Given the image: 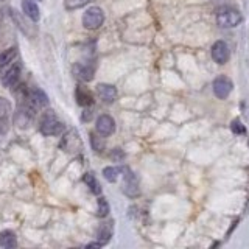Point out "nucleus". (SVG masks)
<instances>
[{
    "label": "nucleus",
    "mask_w": 249,
    "mask_h": 249,
    "mask_svg": "<svg viewBox=\"0 0 249 249\" xmlns=\"http://www.w3.org/2000/svg\"><path fill=\"white\" fill-rule=\"evenodd\" d=\"M41 132L44 136H58L61 132H64V124H62L53 112H45L42 120H41V126H39Z\"/></svg>",
    "instance_id": "nucleus-2"
},
{
    "label": "nucleus",
    "mask_w": 249,
    "mask_h": 249,
    "mask_svg": "<svg viewBox=\"0 0 249 249\" xmlns=\"http://www.w3.org/2000/svg\"><path fill=\"white\" fill-rule=\"evenodd\" d=\"M231 58V49L224 41H216L212 45V59L216 64H226Z\"/></svg>",
    "instance_id": "nucleus-7"
},
{
    "label": "nucleus",
    "mask_w": 249,
    "mask_h": 249,
    "mask_svg": "<svg viewBox=\"0 0 249 249\" xmlns=\"http://www.w3.org/2000/svg\"><path fill=\"white\" fill-rule=\"evenodd\" d=\"M84 182L89 185V189L92 193H95V195H100L101 193V187H100V182L97 181V178L93 176L92 173H86L84 175Z\"/></svg>",
    "instance_id": "nucleus-18"
},
{
    "label": "nucleus",
    "mask_w": 249,
    "mask_h": 249,
    "mask_svg": "<svg viewBox=\"0 0 249 249\" xmlns=\"http://www.w3.org/2000/svg\"><path fill=\"white\" fill-rule=\"evenodd\" d=\"M109 212V204H107V201L105 198H100L98 199V210H97V213L98 216H106Z\"/></svg>",
    "instance_id": "nucleus-23"
},
{
    "label": "nucleus",
    "mask_w": 249,
    "mask_h": 249,
    "mask_svg": "<svg viewBox=\"0 0 249 249\" xmlns=\"http://www.w3.org/2000/svg\"><path fill=\"white\" fill-rule=\"evenodd\" d=\"M90 2H93V0H66L64 6L66 10L72 11V10H78V8H83L84 5H88Z\"/></svg>",
    "instance_id": "nucleus-19"
},
{
    "label": "nucleus",
    "mask_w": 249,
    "mask_h": 249,
    "mask_svg": "<svg viewBox=\"0 0 249 249\" xmlns=\"http://www.w3.org/2000/svg\"><path fill=\"white\" fill-rule=\"evenodd\" d=\"M119 175H120V168H117V167H106L103 170V176L107 179L109 182H115Z\"/></svg>",
    "instance_id": "nucleus-20"
},
{
    "label": "nucleus",
    "mask_w": 249,
    "mask_h": 249,
    "mask_svg": "<svg viewBox=\"0 0 249 249\" xmlns=\"http://www.w3.org/2000/svg\"><path fill=\"white\" fill-rule=\"evenodd\" d=\"M95 128H97V132H98L100 136L107 137V136H111L112 132L115 131V122H114V119H112L111 115L103 114V115H100L98 119H97Z\"/></svg>",
    "instance_id": "nucleus-9"
},
{
    "label": "nucleus",
    "mask_w": 249,
    "mask_h": 249,
    "mask_svg": "<svg viewBox=\"0 0 249 249\" xmlns=\"http://www.w3.org/2000/svg\"><path fill=\"white\" fill-rule=\"evenodd\" d=\"M105 22V13L100 6H90L83 14V25L88 30H97L103 25Z\"/></svg>",
    "instance_id": "nucleus-3"
},
{
    "label": "nucleus",
    "mask_w": 249,
    "mask_h": 249,
    "mask_svg": "<svg viewBox=\"0 0 249 249\" xmlns=\"http://www.w3.org/2000/svg\"><path fill=\"white\" fill-rule=\"evenodd\" d=\"M23 105L30 106L33 111H37V109H42L49 105V97L45 95L42 90L35 89V90H30L28 92V98Z\"/></svg>",
    "instance_id": "nucleus-6"
},
{
    "label": "nucleus",
    "mask_w": 249,
    "mask_h": 249,
    "mask_svg": "<svg viewBox=\"0 0 249 249\" xmlns=\"http://www.w3.org/2000/svg\"><path fill=\"white\" fill-rule=\"evenodd\" d=\"M231 131L233 132V134H246V128L245 124H241V122L238 119L232 120L231 122Z\"/></svg>",
    "instance_id": "nucleus-22"
},
{
    "label": "nucleus",
    "mask_w": 249,
    "mask_h": 249,
    "mask_svg": "<svg viewBox=\"0 0 249 249\" xmlns=\"http://www.w3.org/2000/svg\"><path fill=\"white\" fill-rule=\"evenodd\" d=\"M0 2H2V0H0Z\"/></svg>",
    "instance_id": "nucleus-26"
},
{
    "label": "nucleus",
    "mask_w": 249,
    "mask_h": 249,
    "mask_svg": "<svg viewBox=\"0 0 249 249\" xmlns=\"http://www.w3.org/2000/svg\"><path fill=\"white\" fill-rule=\"evenodd\" d=\"M16 56H18V49H14V47H11V49H8V50H3L0 53V69H3L10 64V62H13L16 59Z\"/></svg>",
    "instance_id": "nucleus-17"
},
{
    "label": "nucleus",
    "mask_w": 249,
    "mask_h": 249,
    "mask_svg": "<svg viewBox=\"0 0 249 249\" xmlns=\"http://www.w3.org/2000/svg\"><path fill=\"white\" fill-rule=\"evenodd\" d=\"M0 246L6 248V249H13L18 246V238H16V233L11 231H2L0 232Z\"/></svg>",
    "instance_id": "nucleus-15"
},
{
    "label": "nucleus",
    "mask_w": 249,
    "mask_h": 249,
    "mask_svg": "<svg viewBox=\"0 0 249 249\" xmlns=\"http://www.w3.org/2000/svg\"><path fill=\"white\" fill-rule=\"evenodd\" d=\"M22 10H23V13H25L27 18L31 19L33 22H37L39 18H41V14H39V8L33 0H22Z\"/></svg>",
    "instance_id": "nucleus-13"
},
{
    "label": "nucleus",
    "mask_w": 249,
    "mask_h": 249,
    "mask_svg": "<svg viewBox=\"0 0 249 249\" xmlns=\"http://www.w3.org/2000/svg\"><path fill=\"white\" fill-rule=\"evenodd\" d=\"M111 235H112V226L111 224H101L100 229L97 232V240L98 243L103 246L106 245L109 240H111Z\"/></svg>",
    "instance_id": "nucleus-16"
},
{
    "label": "nucleus",
    "mask_w": 249,
    "mask_h": 249,
    "mask_svg": "<svg viewBox=\"0 0 249 249\" xmlns=\"http://www.w3.org/2000/svg\"><path fill=\"white\" fill-rule=\"evenodd\" d=\"M243 20V16L237 10V8L232 6H223L218 10L216 13V23L221 28H233L241 23Z\"/></svg>",
    "instance_id": "nucleus-1"
},
{
    "label": "nucleus",
    "mask_w": 249,
    "mask_h": 249,
    "mask_svg": "<svg viewBox=\"0 0 249 249\" xmlns=\"http://www.w3.org/2000/svg\"><path fill=\"white\" fill-rule=\"evenodd\" d=\"M90 143H92V148L95 150L97 153H101L105 150V140H103V136L98 137L95 134H90Z\"/></svg>",
    "instance_id": "nucleus-21"
},
{
    "label": "nucleus",
    "mask_w": 249,
    "mask_h": 249,
    "mask_svg": "<svg viewBox=\"0 0 249 249\" xmlns=\"http://www.w3.org/2000/svg\"><path fill=\"white\" fill-rule=\"evenodd\" d=\"M123 171V185H122V190L123 193L126 195L129 198H136L137 195L140 193V189H139V179L137 176L132 173V171L126 167L122 168Z\"/></svg>",
    "instance_id": "nucleus-4"
},
{
    "label": "nucleus",
    "mask_w": 249,
    "mask_h": 249,
    "mask_svg": "<svg viewBox=\"0 0 249 249\" xmlns=\"http://www.w3.org/2000/svg\"><path fill=\"white\" fill-rule=\"evenodd\" d=\"M92 119V111H89V109H86L84 114H83V120L84 122H89Z\"/></svg>",
    "instance_id": "nucleus-25"
},
{
    "label": "nucleus",
    "mask_w": 249,
    "mask_h": 249,
    "mask_svg": "<svg viewBox=\"0 0 249 249\" xmlns=\"http://www.w3.org/2000/svg\"><path fill=\"white\" fill-rule=\"evenodd\" d=\"M72 72L75 75V78L81 81H90L93 78V73H95V69L89 64H84V62H76V64L72 67Z\"/></svg>",
    "instance_id": "nucleus-10"
},
{
    "label": "nucleus",
    "mask_w": 249,
    "mask_h": 249,
    "mask_svg": "<svg viewBox=\"0 0 249 249\" xmlns=\"http://www.w3.org/2000/svg\"><path fill=\"white\" fill-rule=\"evenodd\" d=\"M35 112L30 106L27 105H20V107L18 109V112L14 115V123L18 124L19 128H28L31 122H33Z\"/></svg>",
    "instance_id": "nucleus-8"
},
{
    "label": "nucleus",
    "mask_w": 249,
    "mask_h": 249,
    "mask_svg": "<svg viewBox=\"0 0 249 249\" xmlns=\"http://www.w3.org/2000/svg\"><path fill=\"white\" fill-rule=\"evenodd\" d=\"M19 78H20V67L19 66H13L3 73L2 84L5 86V88H14V86L19 83Z\"/></svg>",
    "instance_id": "nucleus-12"
},
{
    "label": "nucleus",
    "mask_w": 249,
    "mask_h": 249,
    "mask_svg": "<svg viewBox=\"0 0 249 249\" xmlns=\"http://www.w3.org/2000/svg\"><path fill=\"white\" fill-rule=\"evenodd\" d=\"M75 97H76V103L80 105V106L88 107V106H92V103H93V97H92V93H90L88 89L81 88V86H78V88H76Z\"/></svg>",
    "instance_id": "nucleus-14"
},
{
    "label": "nucleus",
    "mask_w": 249,
    "mask_h": 249,
    "mask_svg": "<svg viewBox=\"0 0 249 249\" xmlns=\"http://www.w3.org/2000/svg\"><path fill=\"white\" fill-rule=\"evenodd\" d=\"M212 88H213V93H215L216 98L226 100L231 95V92L233 89V83H232V80H231L229 76L220 75V76H216L215 80H213Z\"/></svg>",
    "instance_id": "nucleus-5"
},
{
    "label": "nucleus",
    "mask_w": 249,
    "mask_h": 249,
    "mask_svg": "<svg viewBox=\"0 0 249 249\" xmlns=\"http://www.w3.org/2000/svg\"><path fill=\"white\" fill-rule=\"evenodd\" d=\"M10 111H11L10 101L5 100V98H0V117H5Z\"/></svg>",
    "instance_id": "nucleus-24"
},
{
    "label": "nucleus",
    "mask_w": 249,
    "mask_h": 249,
    "mask_svg": "<svg viewBox=\"0 0 249 249\" xmlns=\"http://www.w3.org/2000/svg\"><path fill=\"white\" fill-rule=\"evenodd\" d=\"M97 93L98 97L105 101V103H114L117 98V89L112 84H98L97 86Z\"/></svg>",
    "instance_id": "nucleus-11"
}]
</instances>
